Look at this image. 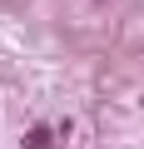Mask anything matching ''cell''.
Instances as JSON below:
<instances>
[{"mask_svg": "<svg viewBox=\"0 0 144 149\" xmlns=\"http://www.w3.org/2000/svg\"><path fill=\"white\" fill-rule=\"evenodd\" d=\"M25 149H50V134H45V129H30V134H25Z\"/></svg>", "mask_w": 144, "mask_h": 149, "instance_id": "6da1fadb", "label": "cell"}]
</instances>
